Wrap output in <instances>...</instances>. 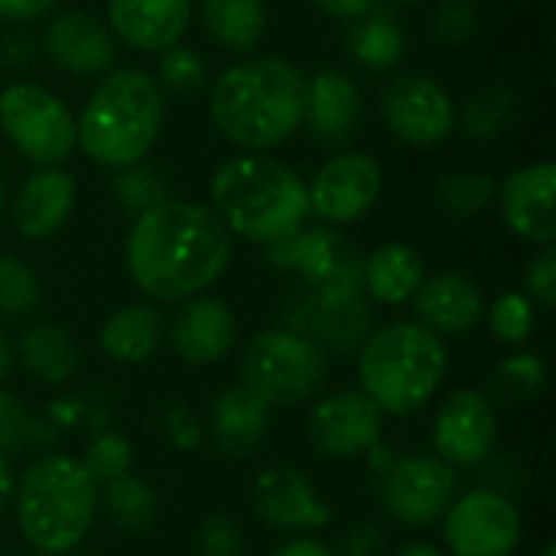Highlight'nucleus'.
<instances>
[{"mask_svg":"<svg viewBox=\"0 0 556 556\" xmlns=\"http://www.w3.org/2000/svg\"><path fill=\"white\" fill-rule=\"evenodd\" d=\"M127 270L160 303H179L212 287L231 261V231L208 205L163 199L140 212L127 235Z\"/></svg>","mask_w":556,"mask_h":556,"instance_id":"nucleus-1","label":"nucleus"},{"mask_svg":"<svg viewBox=\"0 0 556 556\" xmlns=\"http://www.w3.org/2000/svg\"><path fill=\"white\" fill-rule=\"evenodd\" d=\"M306 111V75L280 59L264 55L225 68L208 91L215 130L244 150H270L290 140Z\"/></svg>","mask_w":556,"mask_h":556,"instance_id":"nucleus-2","label":"nucleus"},{"mask_svg":"<svg viewBox=\"0 0 556 556\" xmlns=\"http://www.w3.org/2000/svg\"><path fill=\"white\" fill-rule=\"evenodd\" d=\"M212 212L218 222L254 244H277L309 218L306 182L270 156H235L212 176Z\"/></svg>","mask_w":556,"mask_h":556,"instance_id":"nucleus-3","label":"nucleus"},{"mask_svg":"<svg viewBox=\"0 0 556 556\" xmlns=\"http://www.w3.org/2000/svg\"><path fill=\"white\" fill-rule=\"evenodd\" d=\"M163 88L140 68L104 72L75 121L78 147L101 166L124 169L143 163L163 130Z\"/></svg>","mask_w":556,"mask_h":556,"instance_id":"nucleus-4","label":"nucleus"},{"mask_svg":"<svg viewBox=\"0 0 556 556\" xmlns=\"http://www.w3.org/2000/svg\"><path fill=\"white\" fill-rule=\"evenodd\" d=\"M446 375V349L420 323H391L371 332L358 355L362 394L394 417L420 410Z\"/></svg>","mask_w":556,"mask_h":556,"instance_id":"nucleus-5","label":"nucleus"},{"mask_svg":"<svg viewBox=\"0 0 556 556\" xmlns=\"http://www.w3.org/2000/svg\"><path fill=\"white\" fill-rule=\"evenodd\" d=\"M98 511V482L75 456H42L16 489V521L23 538L42 554L78 547Z\"/></svg>","mask_w":556,"mask_h":556,"instance_id":"nucleus-6","label":"nucleus"},{"mask_svg":"<svg viewBox=\"0 0 556 556\" xmlns=\"http://www.w3.org/2000/svg\"><path fill=\"white\" fill-rule=\"evenodd\" d=\"M244 384L267 407H293L326 384V352L293 329H267L251 339L241 362Z\"/></svg>","mask_w":556,"mask_h":556,"instance_id":"nucleus-7","label":"nucleus"},{"mask_svg":"<svg viewBox=\"0 0 556 556\" xmlns=\"http://www.w3.org/2000/svg\"><path fill=\"white\" fill-rule=\"evenodd\" d=\"M0 130L36 166H62L78 147L68 108L33 81H16L0 91Z\"/></svg>","mask_w":556,"mask_h":556,"instance_id":"nucleus-8","label":"nucleus"},{"mask_svg":"<svg viewBox=\"0 0 556 556\" xmlns=\"http://www.w3.org/2000/svg\"><path fill=\"white\" fill-rule=\"evenodd\" d=\"M267 261L283 270H296L313 293L345 296L365 293V254L336 225L296 231L277 244H267Z\"/></svg>","mask_w":556,"mask_h":556,"instance_id":"nucleus-9","label":"nucleus"},{"mask_svg":"<svg viewBox=\"0 0 556 556\" xmlns=\"http://www.w3.org/2000/svg\"><path fill=\"white\" fill-rule=\"evenodd\" d=\"M443 538L453 556H511L521 541V511L502 492L479 489L446 508Z\"/></svg>","mask_w":556,"mask_h":556,"instance_id":"nucleus-10","label":"nucleus"},{"mask_svg":"<svg viewBox=\"0 0 556 556\" xmlns=\"http://www.w3.org/2000/svg\"><path fill=\"white\" fill-rule=\"evenodd\" d=\"M384 186V173L375 156L362 150H349L323 163L306 186L309 215L326 225H349L365 218Z\"/></svg>","mask_w":556,"mask_h":556,"instance_id":"nucleus-11","label":"nucleus"},{"mask_svg":"<svg viewBox=\"0 0 556 556\" xmlns=\"http://www.w3.org/2000/svg\"><path fill=\"white\" fill-rule=\"evenodd\" d=\"M459 495L456 466L433 456H407L394 459L381 482V498L391 518L404 525H430L446 515V508Z\"/></svg>","mask_w":556,"mask_h":556,"instance_id":"nucleus-12","label":"nucleus"},{"mask_svg":"<svg viewBox=\"0 0 556 556\" xmlns=\"http://www.w3.org/2000/svg\"><path fill=\"white\" fill-rule=\"evenodd\" d=\"M381 114L394 137L414 147H433L456 127L450 91L427 75H401L381 94Z\"/></svg>","mask_w":556,"mask_h":556,"instance_id":"nucleus-13","label":"nucleus"},{"mask_svg":"<svg viewBox=\"0 0 556 556\" xmlns=\"http://www.w3.org/2000/svg\"><path fill=\"white\" fill-rule=\"evenodd\" d=\"M498 440V414L495 404L482 391H456L443 401L433 420V443L443 463L469 469L492 456Z\"/></svg>","mask_w":556,"mask_h":556,"instance_id":"nucleus-14","label":"nucleus"},{"mask_svg":"<svg viewBox=\"0 0 556 556\" xmlns=\"http://www.w3.org/2000/svg\"><path fill=\"white\" fill-rule=\"evenodd\" d=\"M384 414L362 394L342 391L313 407L309 440L329 459H358L381 443Z\"/></svg>","mask_w":556,"mask_h":556,"instance_id":"nucleus-15","label":"nucleus"},{"mask_svg":"<svg viewBox=\"0 0 556 556\" xmlns=\"http://www.w3.org/2000/svg\"><path fill=\"white\" fill-rule=\"evenodd\" d=\"M290 329L309 339L316 349L326 352H355L365 345L371 336V313L365 303V293H345V296H329V293H306L296 300V306L287 313Z\"/></svg>","mask_w":556,"mask_h":556,"instance_id":"nucleus-16","label":"nucleus"},{"mask_svg":"<svg viewBox=\"0 0 556 556\" xmlns=\"http://www.w3.org/2000/svg\"><path fill=\"white\" fill-rule=\"evenodd\" d=\"M554 192H556V166L554 163H534L515 169L498 192V205L505 215V225L534 244H554L556 238V215H554Z\"/></svg>","mask_w":556,"mask_h":556,"instance_id":"nucleus-17","label":"nucleus"},{"mask_svg":"<svg viewBox=\"0 0 556 556\" xmlns=\"http://www.w3.org/2000/svg\"><path fill=\"white\" fill-rule=\"evenodd\" d=\"M42 46L46 55L72 75H104L114 68L117 55L111 29L85 10H62L52 16Z\"/></svg>","mask_w":556,"mask_h":556,"instance_id":"nucleus-18","label":"nucleus"},{"mask_svg":"<svg viewBox=\"0 0 556 556\" xmlns=\"http://www.w3.org/2000/svg\"><path fill=\"white\" fill-rule=\"evenodd\" d=\"M254 511L264 525L280 531H319L332 518L329 505L296 469L261 472L254 485Z\"/></svg>","mask_w":556,"mask_h":556,"instance_id":"nucleus-19","label":"nucleus"},{"mask_svg":"<svg viewBox=\"0 0 556 556\" xmlns=\"http://www.w3.org/2000/svg\"><path fill=\"white\" fill-rule=\"evenodd\" d=\"M189 16L192 0H108L111 36L140 52H163L176 46Z\"/></svg>","mask_w":556,"mask_h":556,"instance_id":"nucleus-20","label":"nucleus"},{"mask_svg":"<svg viewBox=\"0 0 556 556\" xmlns=\"http://www.w3.org/2000/svg\"><path fill=\"white\" fill-rule=\"evenodd\" d=\"M410 300H414V313L420 326H427L437 336H466L485 316L482 290L469 277L453 274V270L424 277V283L417 287Z\"/></svg>","mask_w":556,"mask_h":556,"instance_id":"nucleus-21","label":"nucleus"},{"mask_svg":"<svg viewBox=\"0 0 556 556\" xmlns=\"http://www.w3.org/2000/svg\"><path fill=\"white\" fill-rule=\"evenodd\" d=\"M238 339L235 313L218 296H189L173 323V349L189 365L222 362Z\"/></svg>","mask_w":556,"mask_h":556,"instance_id":"nucleus-22","label":"nucleus"},{"mask_svg":"<svg viewBox=\"0 0 556 556\" xmlns=\"http://www.w3.org/2000/svg\"><path fill=\"white\" fill-rule=\"evenodd\" d=\"M358 117H362V91L345 72L323 68L313 78H306L303 124L309 127V137L316 143L349 140L358 127Z\"/></svg>","mask_w":556,"mask_h":556,"instance_id":"nucleus-23","label":"nucleus"},{"mask_svg":"<svg viewBox=\"0 0 556 556\" xmlns=\"http://www.w3.org/2000/svg\"><path fill=\"white\" fill-rule=\"evenodd\" d=\"M75 208V179L59 166L33 173L13 199V225L26 241L52 238Z\"/></svg>","mask_w":556,"mask_h":556,"instance_id":"nucleus-24","label":"nucleus"},{"mask_svg":"<svg viewBox=\"0 0 556 556\" xmlns=\"http://www.w3.org/2000/svg\"><path fill=\"white\" fill-rule=\"evenodd\" d=\"M267 420L270 407L248 384H235L212 407V443L225 456H244L264 440Z\"/></svg>","mask_w":556,"mask_h":556,"instance_id":"nucleus-25","label":"nucleus"},{"mask_svg":"<svg viewBox=\"0 0 556 556\" xmlns=\"http://www.w3.org/2000/svg\"><path fill=\"white\" fill-rule=\"evenodd\" d=\"M427 277V264L420 257L417 248L401 244V241H388L381 248H375V254L365 257V293L384 306H401L407 303L417 287Z\"/></svg>","mask_w":556,"mask_h":556,"instance_id":"nucleus-26","label":"nucleus"},{"mask_svg":"<svg viewBox=\"0 0 556 556\" xmlns=\"http://www.w3.org/2000/svg\"><path fill=\"white\" fill-rule=\"evenodd\" d=\"M163 332L166 326L156 306H124L104 323L98 342L108 358L140 365L156 355V349L163 345Z\"/></svg>","mask_w":556,"mask_h":556,"instance_id":"nucleus-27","label":"nucleus"},{"mask_svg":"<svg viewBox=\"0 0 556 556\" xmlns=\"http://www.w3.org/2000/svg\"><path fill=\"white\" fill-rule=\"evenodd\" d=\"M202 23L208 36L228 52H251L267 33L264 0H202Z\"/></svg>","mask_w":556,"mask_h":556,"instance_id":"nucleus-28","label":"nucleus"},{"mask_svg":"<svg viewBox=\"0 0 556 556\" xmlns=\"http://www.w3.org/2000/svg\"><path fill=\"white\" fill-rule=\"evenodd\" d=\"M20 358L29 375L42 378L46 384H65L78 371V345L59 326H33L20 339Z\"/></svg>","mask_w":556,"mask_h":556,"instance_id":"nucleus-29","label":"nucleus"},{"mask_svg":"<svg viewBox=\"0 0 556 556\" xmlns=\"http://www.w3.org/2000/svg\"><path fill=\"white\" fill-rule=\"evenodd\" d=\"M98 502L104 505L108 518L117 528L130 531V534H143L156 518L153 489L147 482H140L137 476H130V472L104 482V492H98Z\"/></svg>","mask_w":556,"mask_h":556,"instance_id":"nucleus-30","label":"nucleus"},{"mask_svg":"<svg viewBox=\"0 0 556 556\" xmlns=\"http://www.w3.org/2000/svg\"><path fill=\"white\" fill-rule=\"evenodd\" d=\"M404 29L401 23L384 13V10H371L365 13V23L355 29L352 36V52L362 65L368 68H391L404 59Z\"/></svg>","mask_w":556,"mask_h":556,"instance_id":"nucleus-31","label":"nucleus"},{"mask_svg":"<svg viewBox=\"0 0 556 556\" xmlns=\"http://www.w3.org/2000/svg\"><path fill=\"white\" fill-rule=\"evenodd\" d=\"M495 199V182L485 173L459 169L440 179L437 186V208L450 218H472L489 208Z\"/></svg>","mask_w":556,"mask_h":556,"instance_id":"nucleus-32","label":"nucleus"},{"mask_svg":"<svg viewBox=\"0 0 556 556\" xmlns=\"http://www.w3.org/2000/svg\"><path fill=\"white\" fill-rule=\"evenodd\" d=\"M36 303H39L36 270L13 254H0V316L20 319L33 313Z\"/></svg>","mask_w":556,"mask_h":556,"instance_id":"nucleus-33","label":"nucleus"},{"mask_svg":"<svg viewBox=\"0 0 556 556\" xmlns=\"http://www.w3.org/2000/svg\"><path fill=\"white\" fill-rule=\"evenodd\" d=\"M111 189H114L117 202L124 205V212H130L134 218L166 199V179L153 166H147V163L124 166L111 179Z\"/></svg>","mask_w":556,"mask_h":556,"instance_id":"nucleus-34","label":"nucleus"},{"mask_svg":"<svg viewBox=\"0 0 556 556\" xmlns=\"http://www.w3.org/2000/svg\"><path fill=\"white\" fill-rule=\"evenodd\" d=\"M489 323H492V332L498 342L505 345H521L531 339L534 332V303L528 293H502L492 309H489Z\"/></svg>","mask_w":556,"mask_h":556,"instance_id":"nucleus-35","label":"nucleus"},{"mask_svg":"<svg viewBox=\"0 0 556 556\" xmlns=\"http://www.w3.org/2000/svg\"><path fill=\"white\" fill-rule=\"evenodd\" d=\"M547 378V365L544 358L525 352V355H511L508 362L498 365L495 371V391L505 401H528L544 388Z\"/></svg>","mask_w":556,"mask_h":556,"instance_id":"nucleus-36","label":"nucleus"},{"mask_svg":"<svg viewBox=\"0 0 556 556\" xmlns=\"http://www.w3.org/2000/svg\"><path fill=\"white\" fill-rule=\"evenodd\" d=\"M85 469L94 476V482H111L117 476H127L130 472V463H134V450L130 443L121 437V433H104L98 437L88 453H85Z\"/></svg>","mask_w":556,"mask_h":556,"instance_id":"nucleus-37","label":"nucleus"},{"mask_svg":"<svg viewBox=\"0 0 556 556\" xmlns=\"http://www.w3.org/2000/svg\"><path fill=\"white\" fill-rule=\"evenodd\" d=\"M160 85L173 91H195L205 85V59L189 46H169L160 55Z\"/></svg>","mask_w":556,"mask_h":556,"instance_id":"nucleus-38","label":"nucleus"},{"mask_svg":"<svg viewBox=\"0 0 556 556\" xmlns=\"http://www.w3.org/2000/svg\"><path fill=\"white\" fill-rule=\"evenodd\" d=\"M505 111H508V94L502 88L479 91L466 108V130L472 137H495L498 127H502Z\"/></svg>","mask_w":556,"mask_h":556,"instance_id":"nucleus-39","label":"nucleus"},{"mask_svg":"<svg viewBox=\"0 0 556 556\" xmlns=\"http://www.w3.org/2000/svg\"><path fill=\"white\" fill-rule=\"evenodd\" d=\"M199 551L202 556H241L244 538L228 515H208L199 528Z\"/></svg>","mask_w":556,"mask_h":556,"instance_id":"nucleus-40","label":"nucleus"},{"mask_svg":"<svg viewBox=\"0 0 556 556\" xmlns=\"http://www.w3.org/2000/svg\"><path fill=\"white\" fill-rule=\"evenodd\" d=\"M525 287H528L531 303H538V306H544V309H554V303H556V248L554 244H544V248H541V254L528 264Z\"/></svg>","mask_w":556,"mask_h":556,"instance_id":"nucleus-41","label":"nucleus"},{"mask_svg":"<svg viewBox=\"0 0 556 556\" xmlns=\"http://www.w3.org/2000/svg\"><path fill=\"white\" fill-rule=\"evenodd\" d=\"M26 430H29L26 410L20 407L16 397L0 391V453L7 456V453L20 450L23 440H26Z\"/></svg>","mask_w":556,"mask_h":556,"instance_id":"nucleus-42","label":"nucleus"},{"mask_svg":"<svg viewBox=\"0 0 556 556\" xmlns=\"http://www.w3.org/2000/svg\"><path fill=\"white\" fill-rule=\"evenodd\" d=\"M476 29V13L469 7V0H450L443 3L440 16H437V33L446 42H466Z\"/></svg>","mask_w":556,"mask_h":556,"instance_id":"nucleus-43","label":"nucleus"},{"mask_svg":"<svg viewBox=\"0 0 556 556\" xmlns=\"http://www.w3.org/2000/svg\"><path fill=\"white\" fill-rule=\"evenodd\" d=\"M59 0H0V20H36Z\"/></svg>","mask_w":556,"mask_h":556,"instance_id":"nucleus-44","label":"nucleus"},{"mask_svg":"<svg viewBox=\"0 0 556 556\" xmlns=\"http://www.w3.org/2000/svg\"><path fill=\"white\" fill-rule=\"evenodd\" d=\"M313 3L339 20H358L375 10V0H313Z\"/></svg>","mask_w":556,"mask_h":556,"instance_id":"nucleus-45","label":"nucleus"},{"mask_svg":"<svg viewBox=\"0 0 556 556\" xmlns=\"http://www.w3.org/2000/svg\"><path fill=\"white\" fill-rule=\"evenodd\" d=\"M274 556H336V551L316 538H296V541H287Z\"/></svg>","mask_w":556,"mask_h":556,"instance_id":"nucleus-46","label":"nucleus"},{"mask_svg":"<svg viewBox=\"0 0 556 556\" xmlns=\"http://www.w3.org/2000/svg\"><path fill=\"white\" fill-rule=\"evenodd\" d=\"M10 495H13V469H10L7 456L0 453V511L7 508Z\"/></svg>","mask_w":556,"mask_h":556,"instance_id":"nucleus-47","label":"nucleus"},{"mask_svg":"<svg viewBox=\"0 0 556 556\" xmlns=\"http://www.w3.org/2000/svg\"><path fill=\"white\" fill-rule=\"evenodd\" d=\"M10 365H13V352H10V342H7V336L0 332V384H3V378L10 375Z\"/></svg>","mask_w":556,"mask_h":556,"instance_id":"nucleus-48","label":"nucleus"},{"mask_svg":"<svg viewBox=\"0 0 556 556\" xmlns=\"http://www.w3.org/2000/svg\"><path fill=\"white\" fill-rule=\"evenodd\" d=\"M397 556H446V554H443V551H437L433 544H420V541H417V544H407V547H404Z\"/></svg>","mask_w":556,"mask_h":556,"instance_id":"nucleus-49","label":"nucleus"},{"mask_svg":"<svg viewBox=\"0 0 556 556\" xmlns=\"http://www.w3.org/2000/svg\"><path fill=\"white\" fill-rule=\"evenodd\" d=\"M7 208V186H3V173H0V215Z\"/></svg>","mask_w":556,"mask_h":556,"instance_id":"nucleus-50","label":"nucleus"},{"mask_svg":"<svg viewBox=\"0 0 556 556\" xmlns=\"http://www.w3.org/2000/svg\"><path fill=\"white\" fill-rule=\"evenodd\" d=\"M541 556H556L554 544H547V547H544V554H541Z\"/></svg>","mask_w":556,"mask_h":556,"instance_id":"nucleus-51","label":"nucleus"},{"mask_svg":"<svg viewBox=\"0 0 556 556\" xmlns=\"http://www.w3.org/2000/svg\"><path fill=\"white\" fill-rule=\"evenodd\" d=\"M397 3H424V0H397Z\"/></svg>","mask_w":556,"mask_h":556,"instance_id":"nucleus-52","label":"nucleus"}]
</instances>
